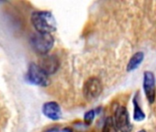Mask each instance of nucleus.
<instances>
[{
  "mask_svg": "<svg viewBox=\"0 0 156 132\" xmlns=\"http://www.w3.org/2000/svg\"><path fill=\"white\" fill-rule=\"evenodd\" d=\"M31 23L39 33H50L56 30V20L49 11H36L31 15Z\"/></svg>",
  "mask_w": 156,
  "mask_h": 132,
  "instance_id": "nucleus-1",
  "label": "nucleus"
},
{
  "mask_svg": "<svg viewBox=\"0 0 156 132\" xmlns=\"http://www.w3.org/2000/svg\"><path fill=\"white\" fill-rule=\"evenodd\" d=\"M54 39L50 33H36L30 39L32 49L40 54L45 55L53 47Z\"/></svg>",
  "mask_w": 156,
  "mask_h": 132,
  "instance_id": "nucleus-2",
  "label": "nucleus"
},
{
  "mask_svg": "<svg viewBox=\"0 0 156 132\" xmlns=\"http://www.w3.org/2000/svg\"><path fill=\"white\" fill-rule=\"evenodd\" d=\"M26 80L36 85L40 86H47L50 85L49 75L35 63H30L29 66V70L26 75Z\"/></svg>",
  "mask_w": 156,
  "mask_h": 132,
  "instance_id": "nucleus-3",
  "label": "nucleus"
},
{
  "mask_svg": "<svg viewBox=\"0 0 156 132\" xmlns=\"http://www.w3.org/2000/svg\"><path fill=\"white\" fill-rule=\"evenodd\" d=\"M114 122L119 131L131 132L133 126L130 123L128 109L123 106H119L114 112Z\"/></svg>",
  "mask_w": 156,
  "mask_h": 132,
  "instance_id": "nucleus-4",
  "label": "nucleus"
},
{
  "mask_svg": "<svg viewBox=\"0 0 156 132\" xmlns=\"http://www.w3.org/2000/svg\"><path fill=\"white\" fill-rule=\"evenodd\" d=\"M103 90L101 81L97 77H91L87 79L83 87V94L86 99L91 101L98 98Z\"/></svg>",
  "mask_w": 156,
  "mask_h": 132,
  "instance_id": "nucleus-5",
  "label": "nucleus"
},
{
  "mask_svg": "<svg viewBox=\"0 0 156 132\" xmlns=\"http://www.w3.org/2000/svg\"><path fill=\"white\" fill-rule=\"evenodd\" d=\"M143 90L147 100L150 104H153L156 97V82L152 72L146 71L143 75Z\"/></svg>",
  "mask_w": 156,
  "mask_h": 132,
  "instance_id": "nucleus-6",
  "label": "nucleus"
},
{
  "mask_svg": "<svg viewBox=\"0 0 156 132\" xmlns=\"http://www.w3.org/2000/svg\"><path fill=\"white\" fill-rule=\"evenodd\" d=\"M40 67L49 75L54 74L58 67H59V61L56 57L52 55H45L40 61Z\"/></svg>",
  "mask_w": 156,
  "mask_h": 132,
  "instance_id": "nucleus-7",
  "label": "nucleus"
},
{
  "mask_svg": "<svg viewBox=\"0 0 156 132\" xmlns=\"http://www.w3.org/2000/svg\"><path fill=\"white\" fill-rule=\"evenodd\" d=\"M42 113L51 120H59L62 117V110L56 102H47L42 106Z\"/></svg>",
  "mask_w": 156,
  "mask_h": 132,
  "instance_id": "nucleus-8",
  "label": "nucleus"
},
{
  "mask_svg": "<svg viewBox=\"0 0 156 132\" xmlns=\"http://www.w3.org/2000/svg\"><path fill=\"white\" fill-rule=\"evenodd\" d=\"M143 59H144V53L142 51H137L136 53H134L128 62L127 71L132 72L136 70L143 61Z\"/></svg>",
  "mask_w": 156,
  "mask_h": 132,
  "instance_id": "nucleus-9",
  "label": "nucleus"
},
{
  "mask_svg": "<svg viewBox=\"0 0 156 132\" xmlns=\"http://www.w3.org/2000/svg\"><path fill=\"white\" fill-rule=\"evenodd\" d=\"M137 98H138V96L136 95L132 101V103H133V119L137 122H140V121L144 120L145 113L142 111L141 107L139 106Z\"/></svg>",
  "mask_w": 156,
  "mask_h": 132,
  "instance_id": "nucleus-10",
  "label": "nucleus"
},
{
  "mask_svg": "<svg viewBox=\"0 0 156 132\" xmlns=\"http://www.w3.org/2000/svg\"><path fill=\"white\" fill-rule=\"evenodd\" d=\"M102 132H119L115 125L114 118L112 116H108L106 118L103 127H102Z\"/></svg>",
  "mask_w": 156,
  "mask_h": 132,
  "instance_id": "nucleus-11",
  "label": "nucleus"
},
{
  "mask_svg": "<svg viewBox=\"0 0 156 132\" xmlns=\"http://www.w3.org/2000/svg\"><path fill=\"white\" fill-rule=\"evenodd\" d=\"M96 114H97V112L95 111V109L88 110L87 112L85 113V115H84V121H85V124L87 126H90L91 125V123L95 119Z\"/></svg>",
  "mask_w": 156,
  "mask_h": 132,
  "instance_id": "nucleus-12",
  "label": "nucleus"
},
{
  "mask_svg": "<svg viewBox=\"0 0 156 132\" xmlns=\"http://www.w3.org/2000/svg\"><path fill=\"white\" fill-rule=\"evenodd\" d=\"M138 132H146L144 129H141V130H140V131H138Z\"/></svg>",
  "mask_w": 156,
  "mask_h": 132,
  "instance_id": "nucleus-13",
  "label": "nucleus"
}]
</instances>
